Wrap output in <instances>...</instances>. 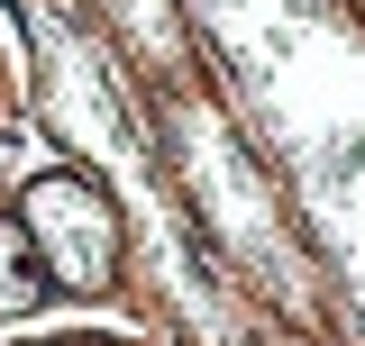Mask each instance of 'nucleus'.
Listing matches in <instances>:
<instances>
[{
    "mask_svg": "<svg viewBox=\"0 0 365 346\" xmlns=\"http://www.w3.org/2000/svg\"><path fill=\"white\" fill-rule=\"evenodd\" d=\"M19 228H28V256L64 292H101L119 273V210L91 192L83 173H46L37 192L19 201Z\"/></svg>",
    "mask_w": 365,
    "mask_h": 346,
    "instance_id": "obj_1",
    "label": "nucleus"
},
{
    "mask_svg": "<svg viewBox=\"0 0 365 346\" xmlns=\"http://www.w3.org/2000/svg\"><path fill=\"white\" fill-rule=\"evenodd\" d=\"M28 228H19V219H0V319H19V310H37L46 301V283L37 273H28Z\"/></svg>",
    "mask_w": 365,
    "mask_h": 346,
    "instance_id": "obj_2",
    "label": "nucleus"
}]
</instances>
